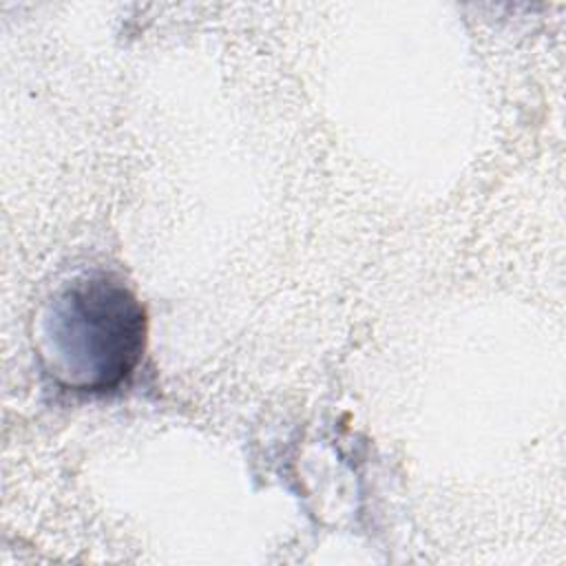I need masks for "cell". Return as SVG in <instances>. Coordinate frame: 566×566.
Instances as JSON below:
<instances>
[{"instance_id":"1","label":"cell","mask_w":566,"mask_h":566,"mask_svg":"<svg viewBox=\"0 0 566 566\" xmlns=\"http://www.w3.org/2000/svg\"><path fill=\"white\" fill-rule=\"evenodd\" d=\"M146 312L115 274L91 270L55 287L35 318V352L64 389L99 394L119 387L146 347Z\"/></svg>"}]
</instances>
